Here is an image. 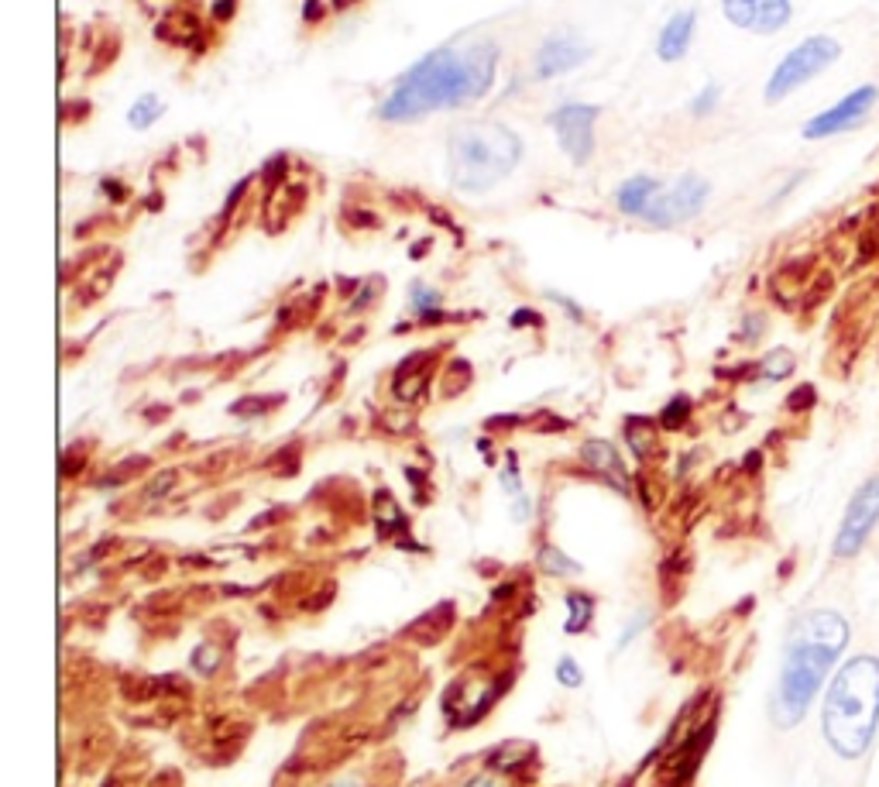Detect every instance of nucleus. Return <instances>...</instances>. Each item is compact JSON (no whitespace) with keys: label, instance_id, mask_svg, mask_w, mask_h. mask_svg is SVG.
<instances>
[{"label":"nucleus","instance_id":"obj_1","mask_svg":"<svg viewBox=\"0 0 879 787\" xmlns=\"http://www.w3.org/2000/svg\"><path fill=\"white\" fill-rule=\"evenodd\" d=\"M498 45L495 42H471L467 49H443L423 55L413 69L399 76L388 90V97L378 107V117L388 124H406L433 110L464 107L474 100L488 97L498 73Z\"/></svg>","mask_w":879,"mask_h":787},{"label":"nucleus","instance_id":"obj_2","mask_svg":"<svg viewBox=\"0 0 879 787\" xmlns=\"http://www.w3.org/2000/svg\"><path fill=\"white\" fill-rule=\"evenodd\" d=\"M849 643V623L838 612L818 609L797 619L794 633L787 640L780 688H776V719L783 726H794L804 719L811 698L818 695L821 681L828 678L831 664Z\"/></svg>","mask_w":879,"mask_h":787},{"label":"nucleus","instance_id":"obj_3","mask_svg":"<svg viewBox=\"0 0 879 787\" xmlns=\"http://www.w3.org/2000/svg\"><path fill=\"white\" fill-rule=\"evenodd\" d=\"M821 726L838 757H862L879 726V660L855 657L838 671L825 698Z\"/></svg>","mask_w":879,"mask_h":787},{"label":"nucleus","instance_id":"obj_4","mask_svg":"<svg viewBox=\"0 0 879 787\" xmlns=\"http://www.w3.org/2000/svg\"><path fill=\"white\" fill-rule=\"evenodd\" d=\"M522 138L498 121H471L447 138V179L457 190L485 193L516 172Z\"/></svg>","mask_w":879,"mask_h":787},{"label":"nucleus","instance_id":"obj_5","mask_svg":"<svg viewBox=\"0 0 879 787\" xmlns=\"http://www.w3.org/2000/svg\"><path fill=\"white\" fill-rule=\"evenodd\" d=\"M842 55V45L828 35H811L804 38L801 45H794L770 73V83H766V100L770 104H780L790 93H797L801 86H807L814 76H821L831 62H838Z\"/></svg>","mask_w":879,"mask_h":787},{"label":"nucleus","instance_id":"obj_6","mask_svg":"<svg viewBox=\"0 0 879 787\" xmlns=\"http://www.w3.org/2000/svg\"><path fill=\"white\" fill-rule=\"evenodd\" d=\"M876 104H879V86H873V83L855 86V90L845 93L838 104H831L828 110H821L818 117H811V121L804 124V138L825 141V138L845 135V131H855L869 114H873Z\"/></svg>","mask_w":879,"mask_h":787},{"label":"nucleus","instance_id":"obj_7","mask_svg":"<svg viewBox=\"0 0 879 787\" xmlns=\"http://www.w3.org/2000/svg\"><path fill=\"white\" fill-rule=\"evenodd\" d=\"M711 196V183L701 176H684L670 186V190H660L649 210L643 214V220L649 227H673V224H684V220L698 217L704 210Z\"/></svg>","mask_w":879,"mask_h":787},{"label":"nucleus","instance_id":"obj_8","mask_svg":"<svg viewBox=\"0 0 879 787\" xmlns=\"http://www.w3.org/2000/svg\"><path fill=\"white\" fill-rule=\"evenodd\" d=\"M876 523H879V475L869 478V482L852 495L842 526H838L835 554H842V557L859 554L862 543H866V537L873 533Z\"/></svg>","mask_w":879,"mask_h":787},{"label":"nucleus","instance_id":"obj_9","mask_svg":"<svg viewBox=\"0 0 879 787\" xmlns=\"http://www.w3.org/2000/svg\"><path fill=\"white\" fill-rule=\"evenodd\" d=\"M601 110L591 104H564L550 114V124L557 131V141L577 165L591 162L595 155V121Z\"/></svg>","mask_w":879,"mask_h":787},{"label":"nucleus","instance_id":"obj_10","mask_svg":"<svg viewBox=\"0 0 879 787\" xmlns=\"http://www.w3.org/2000/svg\"><path fill=\"white\" fill-rule=\"evenodd\" d=\"M722 11L735 28L752 35H776L794 18L790 0H722Z\"/></svg>","mask_w":879,"mask_h":787},{"label":"nucleus","instance_id":"obj_11","mask_svg":"<svg viewBox=\"0 0 879 787\" xmlns=\"http://www.w3.org/2000/svg\"><path fill=\"white\" fill-rule=\"evenodd\" d=\"M591 55L588 45H581L574 35H553L546 38L536 52V80H553V76H564L570 69H577L584 59Z\"/></svg>","mask_w":879,"mask_h":787},{"label":"nucleus","instance_id":"obj_12","mask_svg":"<svg viewBox=\"0 0 879 787\" xmlns=\"http://www.w3.org/2000/svg\"><path fill=\"white\" fill-rule=\"evenodd\" d=\"M694 25H698V14H694V11L673 14V18L660 31L656 55H660L663 62H680V59H684L687 49H691V42H694Z\"/></svg>","mask_w":879,"mask_h":787},{"label":"nucleus","instance_id":"obj_13","mask_svg":"<svg viewBox=\"0 0 879 787\" xmlns=\"http://www.w3.org/2000/svg\"><path fill=\"white\" fill-rule=\"evenodd\" d=\"M660 190H663V186L656 183L653 176H632V179H625V183H622V190H619V196H615V203H619L622 214L643 217L646 210H649V203H653L656 196H660Z\"/></svg>","mask_w":879,"mask_h":787},{"label":"nucleus","instance_id":"obj_14","mask_svg":"<svg viewBox=\"0 0 879 787\" xmlns=\"http://www.w3.org/2000/svg\"><path fill=\"white\" fill-rule=\"evenodd\" d=\"M581 458L588 468H595L598 475L612 478V482L625 485V464L619 458V451H615L608 440H588V444L581 447Z\"/></svg>","mask_w":879,"mask_h":787},{"label":"nucleus","instance_id":"obj_15","mask_svg":"<svg viewBox=\"0 0 879 787\" xmlns=\"http://www.w3.org/2000/svg\"><path fill=\"white\" fill-rule=\"evenodd\" d=\"M162 114H165V104H162V100H158L155 93H145V97H141L138 104H134V107L128 110V121H131V128L148 131Z\"/></svg>","mask_w":879,"mask_h":787},{"label":"nucleus","instance_id":"obj_16","mask_svg":"<svg viewBox=\"0 0 879 787\" xmlns=\"http://www.w3.org/2000/svg\"><path fill=\"white\" fill-rule=\"evenodd\" d=\"M794 354L790 351H770L763 358V365H759V375H763V379H770V382H780V379H787L790 372H794Z\"/></svg>","mask_w":879,"mask_h":787},{"label":"nucleus","instance_id":"obj_17","mask_svg":"<svg viewBox=\"0 0 879 787\" xmlns=\"http://www.w3.org/2000/svg\"><path fill=\"white\" fill-rule=\"evenodd\" d=\"M567 605H570L567 633H581V629L591 623V598L588 595H567Z\"/></svg>","mask_w":879,"mask_h":787},{"label":"nucleus","instance_id":"obj_18","mask_svg":"<svg viewBox=\"0 0 879 787\" xmlns=\"http://www.w3.org/2000/svg\"><path fill=\"white\" fill-rule=\"evenodd\" d=\"M526 753H529V746L509 743V746H505V750L492 753V770H502V774H509V770H516L519 763L526 760Z\"/></svg>","mask_w":879,"mask_h":787},{"label":"nucleus","instance_id":"obj_19","mask_svg":"<svg viewBox=\"0 0 879 787\" xmlns=\"http://www.w3.org/2000/svg\"><path fill=\"white\" fill-rule=\"evenodd\" d=\"M540 564L550 574H574L577 571V561H570V557L560 554L557 547H543L540 550Z\"/></svg>","mask_w":879,"mask_h":787},{"label":"nucleus","instance_id":"obj_20","mask_svg":"<svg viewBox=\"0 0 879 787\" xmlns=\"http://www.w3.org/2000/svg\"><path fill=\"white\" fill-rule=\"evenodd\" d=\"M687 413H691V399H687V396H677V399H673V403L660 413V423H663V427H667V430H677V427H684Z\"/></svg>","mask_w":879,"mask_h":787},{"label":"nucleus","instance_id":"obj_21","mask_svg":"<svg viewBox=\"0 0 879 787\" xmlns=\"http://www.w3.org/2000/svg\"><path fill=\"white\" fill-rule=\"evenodd\" d=\"M718 97H722V86H718V83H708V86H704V90L698 93V97H694L691 114H694V117H708L711 110L718 107Z\"/></svg>","mask_w":879,"mask_h":787},{"label":"nucleus","instance_id":"obj_22","mask_svg":"<svg viewBox=\"0 0 879 787\" xmlns=\"http://www.w3.org/2000/svg\"><path fill=\"white\" fill-rule=\"evenodd\" d=\"M413 306L423 317H433V310L440 306V293H433V289L426 286H413Z\"/></svg>","mask_w":879,"mask_h":787},{"label":"nucleus","instance_id":"obj_23","mask_svg":"<svg viewBox=\"0 0 879 787\" xmlns=\"http://www.w3.org/2000/svg\"><path fill=\"white\" fill-rule=\"evenodd\" d=\"M557 678L564 681L567 688H577V684H581V678H584V674H581V667H577L574 660H570V657H564V660H560V667H557Z\"/></svg>","mask_w":879,"mask_h":787},{"label":"nucleus","instance_id":"obj_24","mask_svg":"<svg viewBox=\"0 0 879 787\" xmlns=\"http://www.w3.org/2000/svg\"><path fill=\"white\" fill-rule=\"evenodd\" d=\"M787 406H790V409H807V406H814V389H811V385H801V389H797L794 396L787 399Z\"/></svg>","mask_w":879,"mask_h":787},{"label":"nucleus","instance_id":"obj_25","mask_svg":"<svg viewBox=\"0 0 879 787\" xmlns=\"http://www.w3.org/2000/svg\"><path fill=\"white\" fill-rule=\"evenodd\" d=\"M234 11H237V0H217V4H213V18L224 21V25L234 18Z\"/></svg>","mask_w":879,"mask_h":787},{"label":"nucleus","instance_id":"obj_26","mask_svg":"<svg viewBox=\"0 0 879 787\" xmlns=\"http://www.w3.org/2000/svg\"><path fill=\"white\" fill-rule=\"evenodd\" d=\"M248 183H251V179H241V183L234 186V190H231V196H227V207H224V214H234V207H237V203H241V196L248 193Z\"/></svg>","mask_w":879,"mask_h":787},{"label":"nucleus","instance_id":"obj_27","mask_svg":"<svg viewBox=\"0 0 879 787\" xmlns=\"http://www.w3.org/2000/svg\"><path fill=\"white\" fill-rule=\"evenodd\" d=\"M464 787H509V784H505L502 777H495V774H478V777H471Z\"/></svg>","mask_w":879,"mask_h":787},{"label":"nucleus","instance_id":"obj_28","mask_svg":"<svg viewBox=\"0 0 879 787\" xmlns=\"http://www.w3.org/2000/svg\"><path fill=\"white\" fill-rule=\"evenodd\" d=\"M646 619H649V616H646V612H639V616H636V619H632V623H629V626H625V633H622L619 647H625V643H629V640H632V636H636V633H639V629H643V626H646Z\"/></svg>","mask_w":879,"mask_h":787},{"label":"nucleus","instance_id":"obj_29","mask_svg":"<svg viewBox=\"0 0 879 787\" xmlns=\"http://www.w3.org/2000/svg\"><path fill=\"white\" fill-rule=\"evenodd\" d=\"M320 0H306V11H303V18L306 21H320Z\"/></svg>","mask_w":879,"mask_h":787},{"label":"nucleus","instance_id":"obj_30","mask_svg":"<svg viewBox=\"0 0 879 787\" xmlns=\"http://www.w3.org/2000/svg\"><path fill=\"white\" fill-rule=\"evenodd\" d=\"M512 324H516V327H522V324H533V327H536V324H540V317H536V313H529V310H526V313L519 310L516 317H512Z\"/></svg>","mask_w":879,"mask_h":787},{"label":"nucleus","instance_id":"obj_31","mask_svg":"<svg viewBox=\"0 0 879 787\" xmlns=\"http://www.w3.org/2000/svg\"><path fill=\"white\" fill-rule=\"evenodd\" d=\"M330 787H361V781H354V777H347V781H337V784H330Z\"/></svg>","mask_w":879,"mask_h":787},{"label":"nucleus","instance_id":"obj_32","mask_svg":"<svg viewBox=\"0 0 879 787\" xmlns=\"http://www.w3.org/2000/svg\"><path fill=\"white\" fill-rule=\"evenodd\" d=\"M347 4H351V0H334V7H337V11H344Z\"/></svg>","mask_w":879,"mask_h":787}]
</instances>
